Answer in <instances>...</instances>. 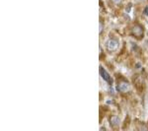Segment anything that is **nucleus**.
I'll use <instances>...</instances> for the list:
<instances>
[{
	"label": "nucleus",
	"mask_w": 148,
	"mask_h": 131,
	"mask_svg": "<svg viewBox=\"0 0 148 131\" xmlns=\"http://www.w3.org/2000/svg\"><path fill=\"white\" fill-rule=\"evenodd\" d=\"M131 35L135 37H137V39H141V37L143 36L144 35V30L142 28V26L140 25H135L132 27L131 29Z\"/></svg>",
	"instance_id": "obj_1"
},
{
	"label": "nucleus",
	"mask_w": 148,
	"mask_h": 131,
	"mask_svg": "<svg viewBox=\"0 0 148 131\" xmlns=\"http://www.w3.org/2000/svg\"><path fill=\"white\" fill-rule=\"evenodd\" d=\"M106 46L108 48V50L110 51H115L118 47H119V43L116 40H109L106 43Z\"/></svg>",
	"instance_id": "obj_2"
},
{
	"label": "nucleus",
	"mask_w": 148,
	"mask_h": 131,
	"mask_svg": "<svg viewBox=\"0 0 148 131\" xmlns=\"http://www.w3.org/2000/svg\"><path fill=\"white\" fill-rule=\"evenodd\" d=\"M100 75H101L102 78H103L105 81H107V82H109V83H112V79H111L110 74L107 72V70H106L103 66H100Z\"/></svg>",
	"instance_id": "obj_3"
},
{
	"label": "nucleus",
	"mask_w": 148,
	"mask_h": 131,
	"mask_svg": "<svg viewBox=\"0 0 148 131\" xmlns=\"http://www.w3.org/2000/svg\"><path fill=\"white\" fill-rule=\"evenodd\" d=\"M129 90H130V86H129L127 83H125V82H121L118 86V91L120 92V93H126Z\"/></svg>",
	"instance_id": "obj_4"
},
{
	"label": "nucleus",
	"mask_w": 148,
	"mask_h": 131,
	"mask_svg": "<svg viewBox=\"0 0 148 131\" xmlns=\"http://www.w3.org/2000/svg\"><path fill=\"white\" fill-rule=\"evenodd\" d=\"M110 123L113 127H117V126L120 125V120L118 115H113V116H111V118H110Z\"/></svg>",
	"instance_id": "obj_5"
},
{
	"label": "nucleus",
	"mask_w": 148,
	"mask_h": 131,
	"mask_svg": "<svg viewBox=\"0 0 148 131\" xmlns=\"http://www.w3.org/2000/svg\"><path fill=\"white\" fill-rule=\"evenodd\" d=\"M143 15L148 16V7H145V8H144V10H143Z\"/></svg>",
	"instance_id": "obj_6"
},
{
	"label": "nucleus",
	"mask_w": 148,
	"mask_h": 131,
	"mask_svg": "<svg viewBox=\"0 0 148 131\" xmlns=\"http://www.w3.org/2000/svg\"><path fill=\"white\" fill-rule=\"evenodd\" d=\"M113 2H114V3H116V4H119V3H120V2H121V0H113Z\"/></svg>",
	"instance_id": "obj_7"
},
{
	"label": "nucleus",
	"mask_w": 148,
	"mask_h": 131,
	"mask_svg": "<svg viewBox=\"0 0 148 131\" xmlns=\"http://www.w3.org/2000/svg\"><path fill=\"white\" fill-rule=\"evenodd\" d=\"M139 1H142V0H139Z\"/></svg>",
	"instance_id": "obj_8"
}]
</instances>
